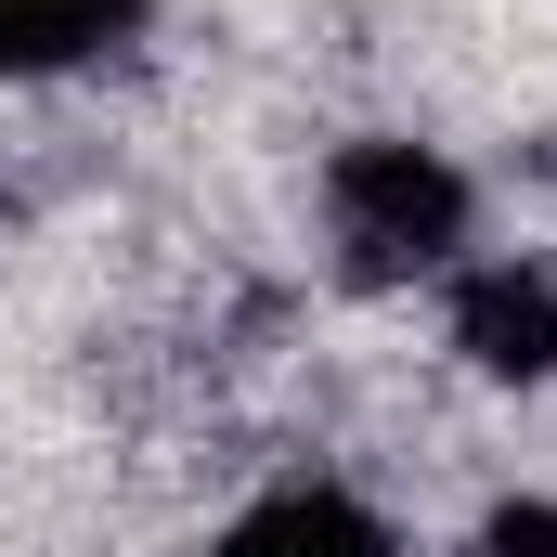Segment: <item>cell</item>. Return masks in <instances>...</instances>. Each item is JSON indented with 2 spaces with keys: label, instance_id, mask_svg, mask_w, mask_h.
I'll return each instance as SVG.
<instances>
[{
  "label": "cell",
  "instance_id": "obj_1",
  "mask_svg": "<svg viewBox=\"0 0 557 557\" xmlns=\"http://www.w3.org/2000/svg\"><path fill=\"white\" fill-rule=\"evenodd\" d=\"M311 208H324V247H337V273L350 285H441L467 247H480V182L416 131H363L324 156V182H311Z\"/></svg>",
  "mask_w": 557,
  "mask_h": 557
},
{
  "label": "cell",
  "instance_id": "obj_2",
  "mask_svg": "<svg viewBox=\"0 0 557 557\" xmlns=\"http://www.w3.org/2000/svg\"><path fill=\"white\" fill-rule=\"evenodd\" d=\"M441 337L467 376L493 389H545L557 376V260H519V247H467L441 273Z\"/></svg>",
  "mask_w": 557,
  "mask_h": 557
},
{
  "label": "cell",
  "instance_id": "obj_3",
  "mask_svg": "<svg viewBox=\"0 0 557 557\" xmlns=\"http://www.w3.org/2000/svg\"><path fill=\"white\" fill-rule=\"evenodd\" d=\"M156 0H0V78L13 91H52V78H91L104 52H131Z\"/></svg>",
  "mask_w": 557,
  "mask_h": 557
},
{
  "label": "cell",
  "instance_id": "obj_4",
  "mask_svg": "<svg viewBox=\"0 0 557 557\" xmlns=\"http://www.w3.org/2000/svg\"><path fill=\"white\" fill-rule=\"evenodd\" d=\"M234 545H389V519L363 493H337V480H285V493H260L234 519Z\"/></svg>",
  "mask_w": 557,
  "mask_h": 557
}]
</instances>
